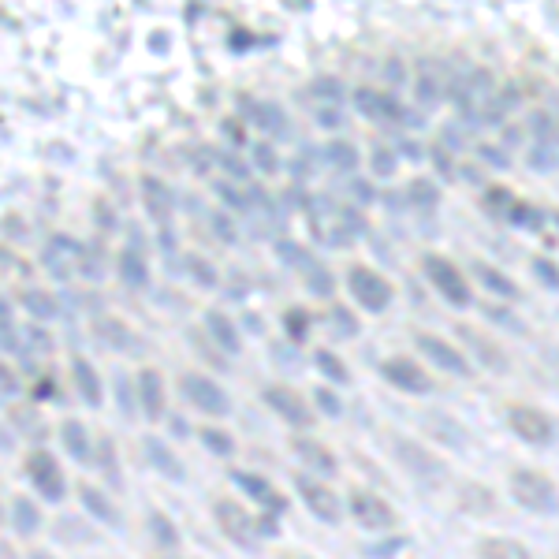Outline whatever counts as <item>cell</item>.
<instances>
[{"mask_svg": "<svg viewBox=\"0 0 559 559\" xmlns=\"http://www.w3.org/2000/svg\"><path fill=\"white\" fill-rule=\"evenodd\" d=\"M0 377H4V381H0V384H4V399H12V396H15V388H19V384H15V373H12L8 366H4V369H0Z\"/></svg>", "mask_w": 559, "mask_h": 559, "instance_id": "obj_58", "label": "cell"}, {"mask_svg": "<svg viewBox=\"0 0 559 559\" xmlns=\"http://www.w3.org/2000/svg\"><path fill=\"white\" fill-rule=\"evenodd\" d=\"M146 455H150L153 470H161L164 478L183 481V463H179V459H176V451H172V448H164V444H161V440H157V437H146Z\"/></svg>", "mask_w": 559, "mask_h": 559, "instance_id": "obj_27", "label": "cell"}, {"mask_svg": "<svg viewBox=\"0 0 559 559\" xmlns=\"http://www.w3.org/2000/svg\"><path fill=\"white\" fill-rule=\"evenodd\" d=\"M150 530H153V537H157V545H161V548H168V552H176V548H179L176 526L164 519L161 511H153V515H150Z\"/></svg>", "mask_w": 559, "mask_h": 559, "instance_id": "obj_35", "label": "cell"}, {"mask_svg": "<svg viewBox=\"0 0 559 559\" xmlns=\"http://www.w3.org/2000/svg\"><path fill=\"white\" fill-rule=\"evenodd\" d=\"M459 507H463L466 515H492L496 511V496H492V489H485V485H478V481H463L459 485Z\"/></svg>", "mask_w": 559, "mask_h": 559, "instance_id": "obj_22", "label": "cell"}, {"mask_svg": "<svg viewBox=\"0 0 559 559\" xmlns=\"http://www.w3.org/2000/svg\"><path fill=\"white\" fill-rule=\"evenodd\" d=\"M60 440H64V448L79 459V463H86L90 459V440H86V425L75 422V418H68V422L60 425Z\"/></svg>", "mask_w": 559, "mask_h": 559, "instance_id": "obj_29", "label": "cell"}, {"mask_svg": "<svg viewBox=\"0 0 559 559\" xmlns=\"http://www.w3.org/2000/svg\"><path fill=\"white\" fill-rule=\"evenodd\" d=\"M511 496L515 504L526 507V511H537V515H552L559 511V492L556 481L545 478L541 470H511Z\"/></svg>", "mask_w": 559, "mask_h": 559, "instance_id": "obj_1", "label": "cell"}, {"mask_svg": "<svg viewBox=\"0 0 559 559\" xmlns=\"http://www.w3.org/2000/svg\"><path fill=\"white\" fill-rule=\"evenodd\" d=\"M23 306H27V314L34 317V321H53V317H60L56 299L53 295H45V291H38V287H27V291H23Z\"/></svg>", "mask_w": 559, "mask_h": 559, "instance_id": "obj_30", "label": "cell"}, {"mask_svg": "<svg viewBox=\"0 0 559 559\" xmlns=\"http://www.w3.org/2000/svg\"><path fill=\"white\" fill-rule=\"evenodd\" d=\"M306 280H310V291H314V295H332V276H328L321 265H310V269H306Z\"/></svg>", "mask_w": 559, "mask_h": 559, "instance_id": "obj_45", "label": "cell"}, {"mask_svg": "<svg viewBox=\"0 0 559 559\" xmlns=\"http://www.w3.org/2000/svg\"><path fill=\"white\" fill-rule=\"evenodd\" d=\"M179 384H183V396L194 403V410H202V414H209V418H224V414L232 410L228 392H224L217 381L202 377V373H187Z\"/></svg>", "mask_w": 559, "mask_h": 559, "instance_id": "obj_5", "label": "cell"}, {"mask_svg": "<svg viewBox=\"0 0 559 559\" xmlns=\"http://www.w3.org/2000/svg\"><path fill=\"white\" fill-rule=\"evenodd\" d=\"M474 276H478L481 284L489 287V295H496V299H504V302H515V299H519V284H515L511 276L500 273V269H492V265H485V261H478V265H474Z\"/></svg>", "mask_w": 559, "mask_h": 559, "instance_id": "obj_25", "label": "cell"}, {"mask_svg": "<svg viewBox=\"0 0 559 559\" xmlns=\"http://www.w3.org/2000/svg\"><path fill=\"white\" fill-rule=\"evenodd\" d=\"M79 500L97 522H105V526H120V511H116V504H112L101 489H94V485H79Z\"/></svg>", "mask_w": 559, "mask_h": 559, "instance_id": "obj_23", "label": "cell"}, {"mask_svg": "<svg viewBox=\"0 0 559 559\" xmlns=\"http://www.w3.org/2000/svg\"><path fill=\"white\" fill-rule=\"evenodd\" d=\"M8 519H12L15 533H23V537H34V533L41 530V511H38V504H34L30 496H19V492H15L12 504H8Z\"/></svg>", "mask_w": 559, "mask_h": 559, "instance_id": "obj_21", "label": "cell"}, {"mask_svg": "<svg viewBox=\"0 0 559 559\" xmlns=\"http://www.w3.org/2000/svg\"><path fill=\"white\" fill-rule=\"evenodd\" d=\"M414 343L425 351V358H433V366H440L444 373H455V377H470V362L463 358L459 347H451L448 340H440L433 332H414Z\"/></svg>", "mask_w": 559, "mask_h": 559, "instance_id": "obj_13", "label": "cell"}, {"mask_svg": "<svg viewBox=\"0 0 559 559\" xmlns=\"http://www.w3.org/2000/svg\"><path fill=\"white\" fill-rule=\"evenodd\" d=\"M79 254L82 246L71 239V235H49V243H45V254H41V261H45V269L56 276V280H68L75 269H79Z\"/></svg>", "mask_w": 559, "mask_h": 559, "instance_id": "obj_14", "label": "cell"}, {"mask_svg": "<svg viewBox=\"0 0 559 559\" xmlns=\"http://www.w3.org/2000/svg\"><path fill=\"white\" fill-rule=\"evenodd\" d=\"M220 198H224L228 205H235V209H246V205H250L246 198H239V194H235L232 187H224V183H220Z\"/></svg>", "mask_w": 559, "mask_h": 559, "instance_id": "obj_57", "label": "cell"}, {"mask_svg": "<svg viewBox=\"0 0 559 559\" xmlns=\"http://www.w3.org/2000/svg\"><path fill=\"white\" fill-rule=\"evenodd\" d=\"M489 317H496L500 325H507V328H515V332H522V325H519V321H511V314H507V310H492V306H489Z\"/></svg>", "mask_w": 559, "mask_h": 559, "instance_id": "obj_59", "label": "cell"}, {"mask_svg": "<svg viewBox=\"0 0 559 559\" xmlns=\"http://www.w3.org/2000/svg\"><path fill=\"white\" fill-rule=\"evenodd\" d=\"M224 172L232 179H246V164L239 157H224Z\"/></svg>", "mask_w": 559, "mask_h": 559, "instance_id": "obj_54", "label": "cell"}, {"mask_svg": "<svg viewBox=\"0 0 559 559\" xmlns=\"http://www.w3.org/2000/svg\"><path fill=\"white\" fill-rule=\"evenodd\" d=\"M515 205V198H511V191H504V187H496V191H489V198H485V209H496V213H504V209H511Z\"/></svg>", "mask_w": 559, "mask_h": 559, "instance_id": "obj_50", "label": "cell"}, {"mask_svg": "<svg viewBox=\"0 0 559 559\" xmlns=\"http://www.w3.org/2000/svg\"><path fill=\"white\" fill-rule=\"evenodd\" d=\"M142 202H146V213H150L161 228H168V220H172V191L164 187L161 179L142 176Z\"/></svg>", "mask_w": 559, "mask_h": 559, "instance_id": "obj_19", "label": "cell"}, {"mask_svg": "<svg viewBox=\"0 0 559 559\" xmlns=\"http://www.w3.org/2000/svg\"><path fill=\"white\" fill-rule=\"evenodd\" d=\"M120 280L127 287H135V291L150 284V269H146V258L138 250H123L120 254Z\"/></svg>", "mask_w": 559, "mask_h": 559, "instance_id": "obj_28", "label": "cell"}, {"mask_svg": "<svg viewBox=\"0 0 559 559\" xmlns=\"http://www.w3.org/2000/svg\"><path fill=\"white\" fill-rule=\"evenodd\" d=\"M310 94L317 97V101H328V105H340L343 101V94H347V90H343V82L340 79H314V86H310Z\"/></svg>", "mask_w": 559, "mask_h": 559, "instance_id": "obj_38", "label": "cell"}, {"mask_svg": "<svg viewBox=\"0 0 559 559\" xmlns=\"http://www.w3.org/2000/svg\"><path fill=\"white\" fill-rule=\"evenodd\" d=\"M213 228H217V235H220V239H224V243H232V239H235L232 220H228V217H220V213H217V217H213Z\"/></svg>", "mask_w": 559, "mask_h": 559, "instance_id": "obj_53", "label": "cell"}, {"mask_svg": "<svg viewBox=\"0 0 559 559\" xmlns=\"http://www.w3.org/2000/svg\"><path fill=\"white\" fill-rule=\"evenodd\" d=\"M94 332L105 340V347H112V351H123V355H131V351H138V336L131 332V328L123 325L120 317H94Z\"/></svg>", "mask_w": 559, "mask_h": 559, "instance_id": "obj_18", "label": "cell"}, {"mask_svg": "<svg viewBox=\"0 0 559 559\" xmlns=\"http://www.w3.org/2000/svg\"><path fill=\"white\" fill-rule=\"evenodd\" d=\"M232 478H235V485L250 492V496H254V500H258V504L269 511V515H276V511H284V507H287L284 496H280V492H276L265 478H258V474H243V470H235Z\"/></svg>", "mask_w": 559, "mask_h": 559, "instance_id": "obj_20", "label": "cell"}, {"mask_svg": "<svg viewBox=\"0 0 559 559\" xmlns=\"http://www.w3.org/2000/svg\"><path fill=\"white\" fill-rule=\"evenodd\" d=\"M384 75H388V82H392V86H399V82H403V75H407V68H403L396 56H392V60H388V71H384Z\"/></svg>", "mask_w": 559, "mask_h": 559, "instance_id": "obj_55", "label": "cell"}, {"mask_svg": "<svg viewBox=\"0 0 559 559\" xmlns=\"http://www.w3.org/2000/svg\"><path fill=\"white\" fill-rule=\"evenodd\" d=\"M351 511H355L358 526H366L369 533H388L396 526V511L384 504L381 496H373L366 489L351 492Z\"/></svg>", "mask_w": 559, "mask_h": 559, "instance_id": "obj_12", "label": "cell"}, {"mask_svg": "<svg viewBox=\"0 0 559 559\" xmlns=\"http://www.w3.org/2000/svg\"><path fill=\"white\" fill-rule=\"evenodd\" d=\"M388 448L396 455L403 470H407L410 478L425 481V485H444L448 481V466L440 463L437 455L422 444H414V440H399V437H388Z\"/></svg>", "mask_w": 559, "mask_h": 559, "instance_id": "obj_2", "label": "cell"}, {"mask_svg": "<svg viewBox=\"0 0 559 559\" xmlns=\"http://www.w3.org/2000/svg\"><path fill=\"white\" fill-rule=\"evenodd\" d=\"M198 440H202L209 451H217V455H232V451H235L232 437H228V433H220V429H209V425H205V429H198Z\"/></svg>", "mask_w": 559, "mask_h": 559, "instance_id": "obj_39", "label": "cell"}, {"mask_svg": "<svg viewBox=\"0 0 559 559\" xmlns=\"http://www.w3.org/2000/svg\"><path fill=\"white\" fill-rule=\"evenodd\" d=\"M71 377H75V388L82 392V399L90 403V407H101V377H97V369L86 362V358H71Z\"/></svg>", "mask_w": 559, "mask_h": 559, "instance_id": "obj_24", "label": "cell"}, {"mask_svg": "<svg viewBox=\"0 0 559 559\" xmlns=\"http://www.w3.org/2000/svg\"><path fill=\"white\" fill-rule=\"evenodd\" d=\"M314 362H317V369L325 373L328 381H336V384H347V381H351V373H347V366H343V362H340L336 355H332V351H317Z\"/></svg>", "mask_w": 559, "mask_h": 559, "instance_id": "obj_36", "label": "cell"}, {"mask_svg": "<svg viewBox=\"0 0 559 559\" xmlns=\"http://www.w3.org/2000/svg\"><path fill=\"white\" fill-rule=\"evenodd\" d=\"M265 403L273 407L276 418H284V422L295 425V429H306V425L314 422V410L306 407V399H302L295 388H287V384H269V388H265Z\"/></svg>", "mask_w": 559, "mask_h": 559, "instance_id": "obj_9", "label": "cell"}, {"mask_svg": "<svg viewBox=\"0 0 559 559\" xmlns=\"http://www.w3.org/2000/svg\"><path fill=\"white\" fill-rule=\"evenodd\" d=\"M213 515H217L224 537H232L239 548H258V537H261L258 519H250L235 500H217V504H213Z\"/></svg>", "mask_w": 559, "mask_h": 559, "instance_id": "obj_7", "label": "cell"}, {"mask_svg": "<svg viewBox=\"0 0 559 559\" xmlns=\"http://www.w3.org/2000/svg\"><path fill=\"white\" fill-rule=\"evenodd\" d=\"M314 399L321 403V414H328V418H340V414H343V403H340L336 396H332L328 388H317Z\"/></svg>", "mask_w": 559, "mask_h": 559, "instance_id": "obj_48", "label": "cell"}, {"mask_svg": "<svg viewBox=\"0 0 559 559\" xmlns=\"http://www.w3.org/2000/svg\"><path fill=\"white\" fill-rule=\"evenodd\" d=\"M433 157H437V164H440V176H444V179H451V176H455V172H451L448 153H444V146H433Z\"/></svg>", "mask_w": 559, "mask_h": 559, "instance_id": "obj_56", "label": "cell"}, {"mask_svg": "<svg viewBox=\"0 0 559 559\" xmlns=\"http://www.w3.org/2000/svg\"><path fill=\"white\" fill-rule=\"evenodd\" d=\"M440 97H444V82L433 79V75H422V79H418V101L429 109V105H437Z\"/></svg>", "mask_w": 559, "mask_h": 559, "instance_id": "obj_42", "label": "cell"}, {"mask_svg": "<svg viewBox=\"0 0 559 559\" xmlns=\"http://www.w3.org/2000/svg\"><path fill=\"white\" fill-rule=\"evenodd\" d=\"M369 161H373V176L388 179L392 172H396V153L388 150V146H373V153H369Z\"/></svg>", "mask_w": 559, "mask_h": 559, "instance_id": "obj_40", "label": "cell"}, {"mask_svg": "<svg viewBox=\"0 0 559 559\" xmlns=\"http://www.w3.org/2000/svg\"><path fill=\"white\" fill-rule=\"evenodd\" d=\"M552 224H556V228H559V209H556V213H552Z\"/></svg>", "mask_w": 559, "mask_h": 559, "instance_id": "obj_62", "label": "cell"}, {"mask_svg": "<svg viewBox=\"0 0 559 559\" xmlns=\"http://www.w3.org/2000/svg\"><path fill=\"white\" fill-rule=\"evenodd\" d=\"M250 120L258 123L261 131H284V112L276 109V105H254Z\"/></svg>", "mask_w": 559, "mask_h": 559, "instance_id": "obj_37", "label": "cell"}, {"mask_svg": "<svg viewBox=\"0 0 559 559\" xmlns=\"http://www.w3.org/2000/svg\"><path fill=\"white\" fill-rule=\"evenodd\" d=\"M306 325H310V317H306V310H291V314H287V328H291V336H295V340H302V332H306Z\"/></svg>", "mask_w": 559, "mask_h": 559, "instance_id": "obj_52", "label": "cell"}, {"mask_svg": "<svg viewBox=\"0 0 559 559\" xmlns=\"http://www.w3.org/2000/svg\"><path fill=\"white\" fill-rule=\"evenodd\" d=\"M355 105L362 116L369 120H384V94L381 90H369V86H358L355 90Z\"/></svg>", "mask_w": 559, "mask_h": 559, "instance_id": "obj_34", "label": "cell"}, {"mask_svg": "<svg viewBox=\"0 0 559 559\" xmlns=\"http://www.w3.org/2000/svg\"><path fill=\"white\" fill-rule=\"evenodd\" d=\"M291 448H295V455H299L302 463L314 466L321 478H336V474H340L336 455H332L325 444H317V440H310V437H295V440H291Z\"/></svg>", "mask_w": 559, "mask_h": 559, "instance_id": "obj_16", "label": "cell"}, {"mask_svg": "<svg viewBox=\"0 0 559 559\" xmlns=\"http://www.w3.org/2000/svg\"><path fill=\"white\" fill-rule=\"evenodd\" d=\"M481 556H500V559H522L526 556V545L522 541H511V537H485L478 545Z\"/></svg>", "mask_w": 559, "mask_h": 559, "instance_id": "obj_31", "label": "cell"}, {"mask_svg": "<svg viewBox=\"0 0 559 559\" xmlns=\"http://www.w3.org/2000/svg\"><path fill=\"white\" fill-rule=\"evenodd\" d=\"M27 474H30V481H34V489H38L49 504H60V500H64V492H68L64 470H60V463H56L49 451H30Z\"/></svg>", "mask_w": 559, "mask_h": 559, "instance_id": "obj_8", "label": "cell"}, {"mask_svg": "<svg viewBox=\"0 0 559 559\" xmlns=\"http://www.w3.org/2000/svg\"><path fill=\"white\" fill-rule=\"evenodd\" d=\"M425 425L437 433L440 444H448V448H463L466 444V429L463 425L448 422V418H425Z\"/></svg>", "mask_w": 559, "mask_h": 559, "instance_id": "obj_33", "label": "cell"}, {"mask_svg": "<svg viewBox=\"0 0 559 559\" xmlns=\"http://www.w3.org/2000/svg\"><path fill=\"white\" fill-rule=\"evenodd\" d=\"M328 317H332V328H336L340 336H358V321L347 314V310H340V306H336V310H332Z\"/></svg>", "mask_w": 559, "mask_h": 559, "instance_id": "obj_46", "label": "cell"}, {"mask_svg": "<svg viewBox=\"0 0 559 559\" xmlns=\"http://www.w3.org/2000/svg\"><path fill=\"white\" fill-rule=\"evenodd\" d=\"M507 422H511V429L526 444H552V437H556V429H552L545 410L530 407V403H515V407L507 410Z\"/></svg>", "mask_w": 559, "mask_h": 559, "instance_id": "obj_10", "label": "cell"}, {"mask_svg": "<svg viewBox=\"0 0 559 559\" xmlns=\"http://www.w3.org/2000/svg\"><path fill=\"white\" fill-rule=\"evenodd\" d=\"M381 377L392 384V388H399V392H410V396H429V392H433V377H429L414 358H403V355L384 358Z\"/></svg>", "mask_w": 559, "mask_h": 559, "instance_id": "obj_4", "label": "cell"}, {"mask_svg": "<svg viewBox=\"0 0 559 559\" xmlns=\"http://www.w3.org/2000/svg\"><path fill=\"white\" fill-rule=\"evenodd\" d=\"M101 470H109V478L120 481V474H116V448H112V440H101Z\"/></svg>", "mask_w": 559, "mask_h": 559, "instance_id": "obj_51", "label": "cell"}, {"mask_svg": "<svg viewBox=\"0 0 559 559\" xmlns=\"http://www.w3.org/2000/svg\"><path fill=\"white\" fill-rule=\"evenodd\" d=\"M455 336L463 340V347L474 351V358H478L485 369H496V373H504L507 369V355L496 347V340H492L489 332H481L478 325H463V321H459V325H455Z\"/></svg>", "mask_w": 559, "mask_h": 559, "instance_id": "obj_15", "label": "cell"}, {"mask_svg": "<svg viewBox=\"0 0 559 559\" xmlns=\"http://www.w3.org/2000/svg\"><path fill=\"white\" fill-rule=\"evenodd\" d=\"M533 273L541 276V280H545V284L552 287V291H559V269H556V265H552L548 258H537V261H533Z\"/></svg>", "mask_w": 559, "mask_h": 559, "instance_id": "obj_49", "label": "cell"}, {"mask_svg": "<svg viewBox=\"0 0 559 559\" xmlns=\"http://www.w3.org/2000/svg\"><path fill=\"white\" fill-rule=\"evenodd\" d=\"M410 194L418 205H437V187H429V179H414L410 183Z\"/></svg>", "mask_w": 559, "mask_h": 559, "instance_id": "obj_47", "label": "cell"}, {"mask_svg": "<svg viewBox=\"0 0 559 559\" xmlns=\"http://www.w3.org/2000/svg\"><path fill=\"white\" fill-rule=\"evenodd\" d=\"M347 287H351V295H355L366 310H373V314L388 310V302H392V284H388L381 273L366 269V265H355V269L347 273Z\"/></svg>", "mask_w": 559, "mask_h": 559, "instance_id": "obj_6", "label": "cell"}, {"mask_svg": "<svg viewBox=\"0 0 559 559\" xmlns=\"http://www.w3.org/2000/svg\"><path fill=\"white\" fill-rule=\"evenodd\" d=\"M138 399H142V410L150 422H161L164 418V377L157 369H142L138 373Z\"/></svg>", "mask_w": 559, "mask_h": 559, "instance_id": "obj_17", "label": "cell"}, {"mask_svg": "<svg viewBox=\"0 0 559 559\" xmlns=\"http://www.w3.org/2000/svg\"><path fill=\"white\" fill-rule=\"evenodd\" d=\"M254 161H258V168L265 172V176H273L276 168H280V161H276V150H273V142H254Z\"/></svg>", "mask_w": 559, "mask_h": 559, "instance_id": "obj_43", "label": "cell"}, {"mask_svg": "<svg viewBox=\"0 0 559 559\" xmlns=\"http://www.w3.org/2000/svg\"><path fill=\"white\" fill-rule=\"evenodd\" d=\"M276 250H280V258H284L287 265H295V269H302V273H306L310 265H317V261L310 258V254H306L299 243H276Z\"/></svg>", "mask_w": 559, "mask_h": 559, "instance_id": "obj_41", "label": "cell"}, {"mask_svg": "<svg viewBox=\"0 0 559 559\" xmlns=\"http://www.w3.org/2000/svg\"><path fill=\"white\" fill-rule=\"evenodd\" d=\"M187 269H191V276L202 287H217V273H213V265H209L205 258H191L187 261Z\"/></svg>", "mask_w": 559, "mask_h": 559, "instance_id": "obj_44", "label": "cell"}, {"mask_svg": "<svg viewBox=\"0 0 559 559\" xmlns=\"http://www.w3.org/2000/svg\"><path fill=\"white\" fill-rule=\"evenodd\" d=\"M481 157H485V161H492V164H500V168H504L507 164V157L500 150H492V146H481Z\"/></svg>", "mask_w": 559, "mask_h": 559, "instance_id": "obj_60", "label": "cell"}, {"mask_svg": "<svg viewBox=\"0 0 559 559\" xmlns=\"http://www.w3.org/2000/svg\"><path fill=\"white\" fill-rule=\"evenodd\" d=\"M325 153L328 161H332V168H340V172H355L358 168V150L351 142H343V138H332Z\"/></svg>", "mask_w": 559, "mask_h": 559, "instance_id": "obj_32", "label": "cell"}, {"mask_svg": "<svg viewBox=\"0 0 559 559\" xmlns=\"http://www.w3.org/2000/svg\"><path fill=\"white\" fill-rule=\"evenodd\" d=\"M295 489H299L302 504L314 511V519H321V522H340V519H343L340 496L328 489V485H321V481H314V478H306V474H299V478H295Z\"/></svg>", "mask_w": 559, "mask_h": 559, "instance_id": "obj_11", "label": "cell"}, {"mask_svg": "<svg viewBox=\"0 0 559 559\" xmlns=\"http://www.w3.org/2000/svg\"><path fill=\"white\" fill-rule=\"evenodd\" d=\"M317 123H325V127H336V123H340V112H317Z\"/></svg>", "mask_w": 559, "mask_h": 559, "instance_id": "obj_61", "label": "cell"}, {"mask_svg": "<svg viewBox=\"0 0 559 559\" xmlns=\"http://www.w3.org/2000/svg\"><path fill=\"white\" fill-rule=\"evenodd\" d=\"M205 325H209L213 340H217L228 355H239V351H243V340H239V328L232 325V317H224L220 310H209V314H205Z\"/></svg>", "mask_w": 559, "mask_h": 559, "instance_id": "obj_26", "label": "cell"}, {"mask_svg": "<svg viewBox=\"0 0 559 559\" xmlns=\"http://www.w3.org/2000/svg\"><path fill=\"white\" fill-rule=\"evenodd\" d=\"M422 269L429 276V284L437 287L451 306H470V287H466V276L455 261H448L444 254H425Z\"/></svg>", "mask_w": 559, "mask_h": 559, "instance_id": "obj_3", "label": "cell"}]
</instances>
